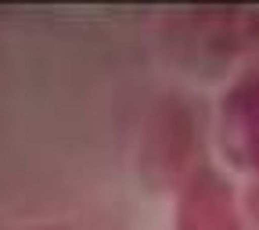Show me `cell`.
<instances>
[{"label": "cell", "instance_id": "obj_1", "mask_svg": "<svg viewBox=\"0 0 259 230\" xmlns=\"http://www.w3.org/2000/svg\"><path fill=\"white\" fill-rule=\"evenodd\" d=\"M223 148L259 183V69L223 97Z\"/></svg>", "mask_w": 259, "mask_h": 230}, {"label": "cell", "instance_id": "obj_2", "mask_svg": "<svg viewBox=\"0 0 259 230\" xmlns=\"http://www.w3.org/2000/svg\"><path fill=\"white\" fill-rule=\"evenodd\" d=\"M177 230H241L234 194L212 169L187 176L177 198Z\"/></svg>", "mask_w": 259, "mask_h": 230}, {"label": "cell", "instance_id": "obj_3", "mask_svg": "<svg viewBox=\"0 0 259 230\" xmlns=\"http://www.w3.org/2000/svg\"><path fill=\"white\" fill-rule=\"evenodd\" d=\"M184 22L194 25L191 36L216 54L259 47V11H202L187 15Z\"/></svg>", "mask_w": 259, "mask_h": 230}, {"label": "cell", "instance_id": "obj_4", "mask_svg": "<svg viewBox=\"0 0 259 230\" xmlns=\"http://www.w3.org/2000/svg\"><path fill=\"white\" fill-rule=\"evenodd\" d=\"M248 212H252V219L259 223V183L248 191Z\"/></svg>", "mask_w": 259, "mask_h": 230}]
</instances>
